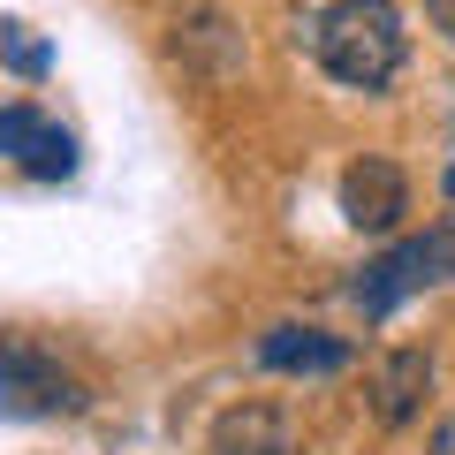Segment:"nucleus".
<instances>
[{"mask_svg": "<svg viewBox=\"0 0 455 455\" xmlns=\"http://www.w3.org/2000/svg\"><path fill=\"white\" fill-rule=\"evenodd\" d=\"M425 395H433V357H425L418 341H403V349H387V357L372 364V418L387 425V433H403V425L418 418Z\"/></svg>", "mask_w": 455, "mask_h": 455, "instance_id": "423d86ee", "label": "nucleus"}, {"mask_svg": "<svg viewBox=\"0 0 455 455\" xmlns=\"http://www.w3.org/2000/svg\"><path fill=\"white\" fill-rule=\"evenodd\" d=\"M448 197H455V175H448Z\"/></svg>", "mask_w": 455, "mask_h": 455, "instance_id": "f8f14e48", "label": "nucleus"}, {"mask_svg": "<svg viewBox=\"0 0 455 455\" xmlns=\"http://www.w3.org/2000/svg\"><path fill=\"white\" fill-rule=\"evenodd\" d=\"M311 53H319V68L334 84L379 92L403 68V16H395V0H334L311 23Z\"/></svg>", "mask_w": 455, "mask_h": 455, "instance_id": "f257e3e1", "label": "nucleus"}, {"mask_svg": "<svg viewBox=\"0 0 455 455\" xmlns=\"http://www.w3.org/2000/svg\"><path fill=\"white\" fill-rule=\"evenodd\" d=\"M341 212H349V228H364V235H387V228L410 212V175L395 160L341 167Z\"/></svg>", "mask_w": 455, "mask_h": 455, "instance_id": "39448f33", "label": "nucleus"}, {"mask_svg": "<svg viewBox=\"0 0 455 455\" xmlns=\"http://www.w3.org/2000/svg\"><path fill=\"white\" fill-rule=\"evenodd\" d=\"M92 403L84 379L61 357H46L38 341H8L0 349V418H76Z\"/></svg>", "mask_w": 455, "mask_h": 455, "instance_id": "f03ea898", "label": "nucleus"}, {"mask_svg": "<svg viewBox=\"0 0 455 455\" xmlns=\"http://www.w3.org/2000/svg\"><path fill=\"white\" fill-rule=\"evenodd\" d=\"M0 160H16L38 182H61V175H76V137L53 130L38 107H0Z\"/></svg>", "mask_w": 455, "mask_h": 455, "instance_id": "20e7f679", "label": "nucleus"}, {"mask_svg": "<svg viewBox=\"0 0 455 455\" xmlns=\"http://www.w3.org/2000/svg\"><path fill=\"white\" fill-rule=\"evenodd\" d=\"M349 341L341 334H319V326H274L259 341V364L266 372H304V379H326V372H349Z\"/></svg>", "mask_w": 455, "mask_h": 455, "instance_id": "0eeeda50", "label": "nucleus"}, {"mask_svg": "<svg viewBox=\"0 0 455 455\" xmlns=\"http://www.w3.org/2000/svg\"><path fill=\"white\" fill-rule=\"evenodd\" d=\"M425 281H448V259H440V235H418V243H395L379 266H364V281H357V311H364V319H387V311H403L410 296L425 289Z\"/></svg>", "mask_w": 455, "mask_h": 455, "instance_id": "7ed1b4c3", "label": "nucleus"}, {"mask_svg": "<svg viewBox=\"0 0 455 455\" xmlns=\"http://www.w3.org/2000/svg\"><path fill=\"white\" fill-rule=\"evenodd\" d=\"M433 455H455V418H440V425H433Z\"/></svg>", "mask_w": 455, "mask_h": 455, "instance_id": "9b49d317", "label": "nucleus"}, {"mask_svg": "<svg viewBox=\"0 0 455 455\" xmlns=\"http://www.w3.org/2000/svg\"><path fill=\"white\" fill-rule=\"evenodd\" d=\"M8 61H16V76H46V46H31V38H23V23H8Z\"/></svg>", "mask_w": 455, "mask_h": 455, "instance_id": "1a4fd4ad", "label": "nucleus"}, {"mask_svg": "<svg viewBox=\"0 0 455 455\" xmlns=\"http://www.w3.org/2000/svg\"><path fill=\"white\" fill-rule=\"evenodd\" d=\"M425 16H433V23H440V31H448V38H455V0H425Z\"/></svg>", "mask_w": 455, "mask_h": 455, "instance_id": "9d476101", "label": "nucleus"}, {"mask_svg": "<svg viewBox=\"0 0 455 455\" xmlns=\"http://www.w3.org/2000/svg\"><path fill=\"white\" fill-rule=\"evenodd\" d=\"M212 455H296V433L274 403H235L212 418Z\"/></svg>", "mask_w": 455, "mask_h": 455, "instance_id": "6e6552de", "label": "nucleus"}]
</instances>
